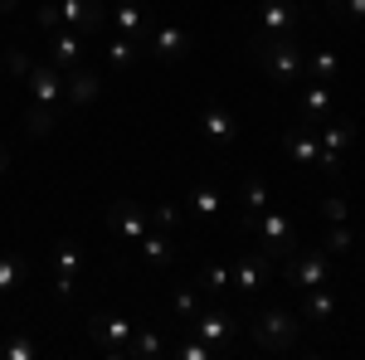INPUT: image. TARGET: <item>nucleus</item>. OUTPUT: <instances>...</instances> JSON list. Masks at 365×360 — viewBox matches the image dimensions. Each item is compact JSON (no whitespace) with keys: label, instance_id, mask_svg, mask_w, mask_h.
Returning a JSON list of instances; mask_svg holds the SVG:
<instances>
[{"label":"nucleus","instance_id":"1","mask_svg":"<svg viewBox=\"0 0 365 360\" xmlns=\"http://www.w3.org/2000/svg\"><path fill=\"white\" fill-rule=\"evenodd\" d=\"M249 58H253V68L268 73L278 88H297L307 78V49L292 34H253Z\"/></svg>","mask_w":365,"mask_h":360},{"label":"nucleus","instance_id":"2","mask_svg":"<svg viewBox=\"0 0 365 360\" xmlns=\"http://www.w3.org/2000/svg\"><path fill=\"white\" fill-rule=\"evenodd\" d=\"M249 336H253V346H258V351L282 356V351H292V346H297L302 326H297V317H292V312L273 307V312H253V317H249Z\"/></svg>","mask_w":365,"mask_h":360},{"label":"nucleus","instance_id":"3","mask_svg":"<svg viewBox=\"0 0 365 360\" xmlns=\"http://www.w3.org/2000/svg\"><path fill=\"white\" fill-rule=\"evenodd\" d=\"M253 239H258V249L268 253V258H287V253L297 249V224L287 220V215H282V210H263V215H258V220H253V229H249Z\"/></svg>","mask_w":365,"mask_h":360},{"label":"nucleus","instance_id":"4","mask_svg":"<svg viewBox=\"0 0 365 360\" xmlns=\"http://www.w3.org/2000/svg\"><path fill=\"white\" fill-rule=\"evenodd\" d=\"M132 331H137V326H132L127 317H108V312L88 317V336H93V346L108 360H132Z\"/></svg>","mask_w":365,"mask_h":360},{"label":"nucleus","instance_id":"5","mask_svg":"<svg viewBox=\"0 0 365 360\" xmlns=\"http://www.w3.org/2000/svg\"><path fill=\"white\" fill-rule=\"evenodd\" d=\"M282 277L292 287H327L331 282V253L327 249H292L282 258Z\"/></svg>","mask_w":365,"mask_h":360},{"label":"nucleus","instance_id":"6","mask_svg":"<svg viewBox=\"0 0 365 360\" xmlns=\"http://www.w3.org/2000/svg\"><path fill=\"white\" fill-rule=\"evenodd\" d=\"M268 277H273V258L263 249H253V253H244V258L229 263V287H239L244 297H253L258 287H268Z\"/></svg>","mask_w":365,"mask_h":360},{"label":"nucleus","instance_id":"7","mask_svg":"<svg viewBox=\"0 0 365 360\" xmlns=\"http://www.w3.org/2000/svg\"><path fill=\"white\" fill-rule=\"evenodd\" d=\"M190 331H195L200 341H210L215 351H229V346H234V336H239V322L229 317L225 307H200V317L190 322Z\"/></svg>","mask_w":365,"mask_h":360},{"label":"nucleus","instance_id":"8","mask_svg":"<svg viewBox=\"0 0 365 360\" xmlns=\"http://www.w3.org/2000/svg\"><path fill=\"white\" fill-rule=\"evenodd\" d=\"M108 229H113L117 239H127V244H137L141 234L151 229V215L141 210L137 200H113V205H108Z\"/></svg>","mask_w":365,"mask_h":360},{"label":"nucleus","instance_id":"9","mask_svg":"<svg viewBox=\"0 0 365 360\" xmlns=\"http://www.w3.org/2000/svg\"><path fill=\"white\" fill-rule=\"evenodd\" d=\"M200 132H205L210 146H234L239 141V122H234V112L225 103H205L200 108Z\"/></svg>","mask_w":365,"mask_h":360},{"label":"nucleus","instance_id":"10","mask_svg":"<svg viewBox=\"0 0 365 360\" xmlns=\"http://www.w3.org/2000/svg\"><path fill=\"white\" fill-rule=\"evenodd\" d=\"M78 268H83L78 244H73V239H58V244H54V297H58V302L73 297V277H78Z\"/></svg>","mask_w":365,"mask_h":360},{"label":"nucleus","instance_id":"11","mask_svg":"<svg viewBox=\"0 0 365 360\" xmlns=\"http://www.w3.org/2000/svg\"><path fill=\"white\" fill-rule=\"evenodd\" d=\"M297 25H302L297 0H263L258 5V34H292Z\"/></svg>","mask_w":365,"mask_h":360},{"label":"nucleus","instance_id":"12","mask_svg":"<svg viewBox=\"0 0 365 360\" xmlns=\"http://www.w3.org/2000/svg\"><path fill=\"white\" fill-rule=\"evenodd\" d=\"M282 146H287V161H292V166H317V161H322V137H317L312 122L287 127V132H282Z\"/></svg>","mask_w":365,"mask_h":360},{"label":"nucleus","instance_id":"13","mask_svg":"<svg viewBox=\"0 0 365 360\" xmlns=\"http://www.w3.org/2000/svg\"><path fill=\"white\" fill-rule=\"evenodd\" d=\"M146 49L161 58V63H185V54H190V34H185L180 25H151Z\"/></svg>","mask_w":365,"mask_h":360},{"label":"nucleus","instance_id":"14","mask_svg":"<svg viewBox=\"0 0 365 360\" xmlns=\"http://www.w3.org/2000/svg\"><path fill=\"white\" fill-rule=\"evenodd\" d=\"M263 210H273L268 180H263V175H244V180H239V220H244V229H253V220H258Z\"/></svg>","mask_w":365,"mask_h":360},{"label":"nucleus","instance_id":"15","mask_svg":"<svg viewBox=\"0 0 365 360\" xmlns=\"http://www.w3.org/2000/svg\"><path fill=\"white\" fill-rule=\"evenodd\" d=\"M25 78H29V98H34V103H49V108H54L58 98H63V68H54L49 58L29 63Z\"/></svg>","mask_w":365,"mask_h":360},{"label":"nucleus","instance_id":"16","mask_svg":"<svg viewBox=\"0 0 365 360\" xmlns=\"http://www.w3.org/2000/svg\"><path fill=\"white\" fill-rule=\"evenodd\" d=\"M98 93H103V83H98V73H93V68L78 63V68H68V73H63V103H68V108H93V103H98Z\"/></svg>","mask_w":365,"mask_h":360},{"label":"nucleus","instance_id":"17","mask_svg":"<svg viewBox=\"0 0 365 360\" xmlns=\"http://www.w3.org/2000/svg\"><path fill=\"white\" fill-rule=\"evenodd\" d=\"M331 103H336L331 83H307L302 93H297V117L317 127V122H327V117H331Z\"/></svg>","mask_w":365,"mask_h":360},{"label":"nucleus","instance_id":"18","mask_svg":"<svg viewBox=\"0 0 365 360\" xmlns=\"http://www.w3.org/2000/svg\"><path fill=\"white\" fill-rule=\"evenodd\" d=\"M44 39H49V63H54V68H63V73H68V68H78V63H83V39H78V29H58V34H44Z\"/></svg>","mask_w":365,"mask_h":360},{"label":"nucleus","instance_id":"19","mask_svg":"<svg viewBox=\"0 0 365 360\" xmlns=\"http://www.w3.org/2000/svg\"><path fill=\"white\" fill-rule=\"evenodd\" d=\"M302 322H307V326H331V322H336L331 282H327V287H302Z\"/></svg>","mask_w":365,"mask_h":360},{"label":"nucleus","instance_id":"20","mask_svg":"<svg viewBox=\"0 0 365 360\" xmlns=\"http://www.w3.org/2000/svg\"><path fill=\"white\" fill-rule=\"evenodd\" d=\"M117 34H127V39H137L141 49H146V39H151V20H146V10H141L137 0H117Z\"/></svg>","mask_w":365,"mask_h":360},{"label":"nucleus","instance_id":"21","mask_svg":"<svg viewBox=\"0 0 365 360\" xmlns=\"http://www.w3.org/2000/svg\"><path fill=\"white\" fill-rule=\"evenodd\" d=\"M58 10H63V25L68 29H98L103 15H108L98 0H58Z\"/></svg>","mask_w":365,"mask_h":360},{"label":"nucleus","instance_id":"22","mask_svg":"<svg viewBox=\"0 0 365 360\" xmlns=\"http://www.w3.org/2000/svg\"><path fill=\"white\" fill-rule=\"evenodd\" d=\"M317 137H322V146L327 151H351L356 146V122L351 117H336V122H317Z\"/></svg>","mask_w":365,"mask_h":360},{"label":"nucleus","instance_id":"23","mask_svg":"<svg viewBox=\"0 0 365 360\" xmlns=\"http://www.w3.org/2000/svg\"><path fill=\"white\" fill-rule=\"evenodd\" d=\"M137 258L146 263V268H170V258H175V249H170V239L156 229V234H141L137 239Z\"/></svg>","mask_w":365,"mask_h":360},{"label":"nucleus","instance_id":"24","mask_svg":"<svg viewBox=\"0 0 365 360\" xmlns=\"http://www.w3.org/2000/svg\"><path fill=\"white\" fill-rule=\"evenodd\" d=\"M185 205L195 210L200 220H220V210H225V190H220V185H190Z\"/></svg>","mask_w":365,"mask_h":360},{"label":"nucleus","instance_id":"25","mask_svg":"<svg viewBox=\"0 0 365 360\" xmlns=\"http://www.w3.org/2000/svg\"><path fill=\"white\" fill-rule=\"evenodd\" d=\"M200 307H205V297H200L195 282H185V287H175V292H170V317H175L180 326H190V322H195Z\"/></svg>","mask_w":365,"mask_h":360},{"label":"nucleus","instance_id":"26","mask_svg":"<svg viewBox=\"0 0 365 360\" xmlns=\"http://www.w3.org/2000/svg\"><path fill=\"white\" fill-rule=\"evenodd\" d=\"M195 287H200V297H225L229 292V263H205L195 273Z\"/></svg>","mask_w":365,"mask_h":360},{"label":"nucleus","instance_id":"27","mask_svg":"<svg viewBox=\"0 0 365 360\" xmlns=\"http://www.w3.org/2000/svg\"><path fill=\"white\" fill-rule=\"evenodd\" d=\"M161 351H166V336L156 326H137L132 331V360H156Z\"/></svg>","mask_w":365,"mask_h":360},{"label":"nucleus","instance_id":"28","mask_svg":"<svg viewBox=\"0 0 365 360\" xmlns=\"http://www.w3.org/2000/svg\"><path fill=\"white\" fill-rule=\"evenodd\" d=\"M54 127H58V112L49 108V103H29L25 108V132L29 137H49Z\"/></svg>","mask_w":365,"mask_h":360},{"label":"nucleus","instance_id":"29","mask_svg":"<svg viewBox=\"0 0 365 360\" xmlns=\"http://www.w3.org/2000/svg\"><path fill=\"white\" fill-rule=\"evenodd\" d=\"M307 73L317 78V83H336L341 58L331 54V49H312V54H307Z\"/></svg>","mask_w":365,"mask_h":360},{"label":"nucleus","instance_id":"30","mask_svg":"<svg viewBox=\"0 0 365 360\" xmlns=\"http://www.w3.org/2000/svg\"><path fill=\"white\" fill-rule=\"evenodd\" d=\"M137 58H141V44H137V39H127V34H117L113 44H108V63H113L117 73H122V68H132Z\"/></svg>","mask_w":365,"mask_h":360},{"label":"nucleus","instance_id":"31","mask_svg":"<svg viewBox=\"0 0 365 360\" xmlns=\"http://www.w3.org/2000/svg\"><path fill=\"white\" fill-rule=\"evenodd\" d=\"M0 356L5 360H34L39 356V341H29V336H5V341H0Z\"/></svg>","mask_w":365,"mask_h":360},{"label":"nucleus","instance_id":"32","mask_svg":"<svg viewBox=\"0 0 365 360\" xmlns=\"http://www.w3.org/2000/svg\"><path fill=\"white\" fill-rule=\"evenodd\" d=\"M34 29H39V34H58V29H63V10H58V0H39V10H34Z\"/></svg>","mask_w":365,"mask_h":360},{"label":"nucleus","instance_id":"33","mask_svg":"<svg viewBox=\"0 0 365 360\" xmlns=\"http://www.w3.org/2000/svg\"><path fill=\"white\" fill-rule=\"evenodd\" d=\"M175 356H180V360H220V356H225V351H215L210 341H200V336L190 331V336H185V341H180V346H175Z\"/></svg>","mask_w":365,"mask_h":360},{"label":"nucleus","instance_id":"34","mask_svg":"<svg viewBox=\"0 0 365 360\" xmlns=\"http://www.w3.org/2000/svg\"><path fill=\"white\" fill-rule=\"evenodd\" d=\"M351 244H356L351 224H331V229H327V239H322V249H327V253H351Z\"/></svg>","mask_w":365,"mask_h":360},{"label":"nucleus","instance_id":"35","mask_svg":"<svg viewBox=\"0 0 365 360\" xmlns=\"http://www.w3.org/2000/svg\"><path fill=\"white\" fill-rule=\"evenodd\" d=\"M20 287V258L15 253H0V297Z\"/></svg>","mask_w":365,"mask_h":360},{"label":"nucleus","instance_id":"36","mask_svg":"<svg viewBox=\"0 0 365 360\" xmlns=\"http://www.w3.org/2000/svg\"><path fill=\"white\" fill-rule=\"evenodd\" d=\"M317 210H322V220H327V224H346V220H351V205H346L341 195H327Z\"/></svg>","mask_w":365,"mask_h":360},{"label":"nucleus","instance_id":"37","mask_svg":"<svg viewBox=\"0 0 365 360\" xmlns=\"http://www.w3.org/2000/svg\"><path fill=\"white\" fill-rule=\"evenodd\" d=\"M146 215H151V224H156V229H175V224H180V205L161 200V205H156V210H146Z\"/></svg>","mask_w":365,"mask_h":360},{"label":"nucleus","instance_id":"38","mask_svg":"<svg viewBox=\"0 0 365 360\" xmlns=\"http://www.w3.org/2000/svg\"><path fill=\"white\" fill-rule=\"evenodd\" d=\"M327 5H331V15H341V20L365 25V0H327Z\"/></svg>","mask_w":365,"mask_h":360},{"label":"nucleus","instance_id":"39","mask_svg":"<svg viewBox=\"0 0 365 360\" xmlns=\"http://www.w3.org/2000/svg\"><path fill=\"white\" fill-rule=\"evenodd\" d=\"M5 68L10 73H29V54L25 49H5Z\"/></svg>","mask_w":365,"mask_h":360},{"label":"nucleus","instance_id":"40","mask_svg":"<svg viewBox=\"0 0 365 360\" xmlns=\"http://www.w3.org/2000/svg\"><path fill=\"white\" fill-rule=\"evenodd\" d=\"M15 10H25V0H0V15H15Z\"/></svg>","mask_w":365,"mask_h":360},{"label":"nucleus","instance_id":"41","mask_svg":"<svg viewBox=\"0 0 365 360\" xmlns=\"http://www.w3.org/2000/svg\"><path fill=\"white\" fill-rule=\"evenodd\" d=\"M10 170V151H5V141H0V175Z\"/></svg>","mask_w":365,"mask_h":360},{"label":"nucleus","instance_id":"42","mask_svg":"<svg viewBox=\"0 0 365 360\" xmlns=\"http://www.w3.org/2000/svg\"><path fill=\"white\" fill-rule=\"evenodd\" d=\"M0 63H5V54H0Z\"/></svg>","mask_w":365,"mask_h":360}]
</instances>
